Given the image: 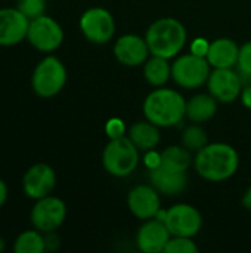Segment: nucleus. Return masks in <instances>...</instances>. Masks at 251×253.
<instances>
[{"mask_svg":"<svg viewBox=\"0 0 251 253\" xmlns=\"http://www.w3.org/2000/svg\"><path fill=\"white\" fill-rule=\"evenodd\" d=\"M209 46H210V42H207L206 39L203 37H198L192 42L191 44V52L198 55V56H206L207 52H209Z\"/></svg>","mask_w":251,"mask_h":253,"instance_id":"obj_29","label":"nucleus"},{"mask_svg":"<svg viewBox=\"0 0 251 253\" xmlns=\"http://www.w3.org/2000/svg\"><path fill=\"white\" fill-rule=\"evenodd\" d=\"M146 40L136 34H124L114 44V56L126 67H139L146 62L149 55Z\"/></svg>","mask_w":251,"mask_h":253,"instance_id":"obj_16","label":"nucleus"},{"mask_svg":"<svg viewBox=\"0 0 251 253\" xmlns=\"http://www.w3.org/2000/svg\"><path fill=\"white\" fill-rule=\"evenodd\" d=\"M210 64L206 56L186 53L172 64V77L183 89H197L207 83L210 76Z\"/></svg>","mask_w":251,"mask_h":253,"instance_id":"obj_6","label":"nucleus"},{"mask_svg":"<svg viewBox=\"0 0 251 253\" xmlns=\"http://www.w3.org/2000/svg\"><path fill=\"white\" fill-rule=\"evenodd\" d=\"M164 224L167 225L172 236L194 237L201 230L203 218L197 208L188 203H178L166 211Z\"/></svg>","mask_w":251,"mask_h":253,"instance_id":"obj_10","label":"nucleus"},{"mask_svg":"<svg viewBox=\"0 0 251 253\" xmlns=\"http://www.w3.org/2000/svg\"><path fill=\"white\" fill-rule=\"evenodd\" d=\"M149 182L151 185L166 196H178L180 194L186 185H188V176L186 172H176L166 169L163 166H157L149 169Z\"/></svg>","mask_w":251,"mask_h":253,"instance_id":"obj_17","label":"nucleus"},{"mask_svg":"<svg viewBox=\"0 0 251 253\" xmlns=\"http://www.w3.org/2000/svg\"><path fill=\"white\" fill-rule=\"evenodd\" d=\"M44 243H46V251H56L59 248V237L56 236V231L44 233Z\"/></svg>","mask_w":251,"mask_h":253,"instance_id":"obj_30","label":"nucleus"},{"mask_svg":"<svg viewBox=\"0 0 251 253\" xmlns=\"http://www.w3.org/2000/svg\"><path fill=\"white\" fill-rule=\"evenodd\" d=\"M160 160H161V157H160V154H158V153H155L154 150L146 151V156H145V165H146V168H148V169L157 168V166L160 165Z\"/></svg>","mask_w":251,"mask_h":253,"instance_id":"obj_31","label":"nucleus"},{"mask_svg":"<svg viewBox=\"0 0 251 253\" xmlns=\"http://www.w3.org/2000/svg\"><path fill=\"white\" fill-rule=\"evenodd\" d=\"M105 132L109 136V139H115V138H121L126 135V125L121 119L112 117L107 122L105 125Z\"/></svg>","mask_w":251,"mask_h":253,"instance_id":"obj_28","label":"nucleus"},{"mask_svg":"<svg viewBox=\"0 0 251 253\" xmlns=\"http://www.w3.org/2000/svg\"><path fill=\"white\" fill-rule=\"evenodd\" d=\"M83 36L95 44L108 43L115 33V22L109 10L104 7H90L83 12L78 21Z\"/></svg>","mask_w":251,"mask_h":253,"instance_id":"obj_9","label":"nucleus"},{"mask_svg":"<svg viewBox=\"0 0 251 253\" xmlns=\"http://www.w3.org/2000/svg\"><path fill=\"white\" fill-rule=\"evenodd\" d=\"M243 206L247 209V211H251V187L247 188V191L244 193V197H243Z\"/></svg>","mask_w":251,"mask_h":253,"instance_id":"obj_34","label":"nucleus"},{"mask_svg":"<svg viewBox=\"0 0 251 253\" xmlns=\"http://www.w3.org/2000/svg\"><path fill=\"white\" fill-rule=\"evenodd\" d=\"M241 101H243V104H244L247 108H251V86L250 84L241 90Z\"/></svg>","mask_w":251,"mask_h":253,"instance_id":"obj_33","label":"nucleus"},{"mask_svg":"<svg viewBox=\"0 0 251 253\" xmlns=\"http://www.w3.org/2000/svg\"><path fill=\"white\" fill-rule=\"evenodd\" d=\"M129 138L141 151H149L160 144L161 133L157 125L151 123L149 120H142L132 125L129 129Z\"/></svg>","mask_w":251,"mask_h":253,"instance_id":"obj_19","label":"nucleus"},{"mask_svg":"<svg viewBox=\"0 0 251 253\" xmlns=\"http://www.w3.org/2000/svg\"><path fill=\"white\" fill-rule=\"evenodd\" d=\"M7 197H9V188H7V184L0 178V209L4 206V203L7 202Z\"/></svg>","mask_w":251,"mask_h":253,"instance_id":"obj_32","label":"nucleus"},{"mask_svg":"<svg viewBox=\"0 0 251 253\" xmlns=\"http://www.w3.org/2000/svg\"><path fill=\"white\" fill-rule=\"evenodd\" d=\"M186 101L183 96L169 87L152 90L143 101L145 119L158 127L176 126L186 116Z\"/></svg>","mask_w":251,"mask_h":253,"instance_id":"obj_2","label":"nucleus"},{"mask_svg":"<svg viewBox=\"0 0 251 253\" xmlns=\"http://www.w3.org/2000/svg\"><path fill=\"white\" fill-rule=\"evenodd\" d=\"M240 47L232 39H217L210 42L209 52L206 55L210 67L213 68H234L238 62Z\"/></svg>","mask_w":251,"mask_h":253,"instance_id":"obj_18","label":"nucleus"},{"mask_svg":"<svg viewBox=\"0 0 251 253\" xmlns=\"http://www.w3.org/2000/svg\"><path fill=\"white\" fill-rule=\"evenodd\" d=\"M145 40L151 55L170 59L183 49L186 43V28L176 18H160L149 25Z\"/></svg>","mask_w":251,"mask_h":253,"instance_id":"obj_3","label":"nucleus"},{"mask_svg":"<svg viewBox=\"0 0 251 253\" xmlns=\"http://www.w3.org/2000/svg\"><path fill=\"white\" fill-rule=\"evenodd\" d=\"M30 19L15 7H0V46L10 47L27 40Z\"/></svg>","mask_w":251,"mask_h":253,"instance_id":"obj_12","label":"nucleus"},{"mask_svg":"<svg viewBox=\"0 0 251 253\" xmlns=\"http://www.w3.org/2000/svg\"><path fill=\"white\" fill-rule=\"evenodd\" d=\"M67 219V205L62 199L55 196H46L34 200L30 212V222L33 228L44 233L56 231Z\"/></svg>","mask_w":251,"mask_h":253,"instance_id":"obj_8","label":"nucleus"},{"mask_svg":"<svg viewBox=\"0 0 251 253\" xmlns=\"http://www.w3.org/2000/svg\"><path fill=\"white\" fill-rule=\"evenodd\" d=\"M172 239V234L167 228V225L157 219H146L139 227L136 234V245L139 251L145 253H161L164 252L169 240Z\"/></svg>","mask_w":251,"mask_h":253,"instance_id":"obj_15","label":"nucleus"},{"mask_svg":"<svg viewBox=\"0 0 251 253\" xmlns=\"http://www.w3.org/2000/svg\"><path fill=\"white\" fill-rule=\"evenodd\" d=\"M56 187V173L46 163L30 166L22 176V191L31 200H38L50 196Z\"/></svg>","mask_w":251,"mask_h":253,"instance_id":"obj_11","label":"nucleus"},{"mask_svg":"<svg viewBox=\"0 0 251 253\" xmlns=\"http://www.w3.org/2000/svg\"><path fill=\"white\" fill-rule=\"evenodd\" d=\"M217 99L212 93H198L186 102V117L194 123H204L215 117Z\"/></svg>","mask_w":251,"mask_h":253,"instance_id":"obj_20","label":"nucleus"},{"mask_svg":"<svg viewBox=\"0 0 251 253\" xmlns=\"http://www.w3.org/2000/svg\"><path fill=\"white\" fill-rule=\"evenodd\" d=\"M46 0H18L16 7L28 19H34L46 12Z\"/></svg>","mask_w":251,"mask_h":253,"instance_id":"obj_26","label":"nucleus"},{"mask_svg":"<svg viewBox=\"0 0 251 253\" xmlns=\"http://www.w3.org/2000/svg\"><path fill=\"white\" fill-rule=\"evenodd\" d=\"M143 76L149 84L155 87H161L172 77V65L169 64V59L152 55V58L146 59L145 62Z\"/></svg>","mask_w":251,"mask_h":253,"instance_id":"obj_22","label":"nucleus"},{"mask_svg":"<svg viewBox=\"0 0 251 253\" xmlns=\"http://www.w3.org/2000/svg\"><path fill=\"white\" fill-rule=\"evenodd\" d=\"M250 86H251V79H250Z\"/></svg>","mask_w":251,"mask_h":253,"instance_id":"obj_36","label":"nucleus"},{"mask_svg":"<svg viewBox=\"0 0 251 253\" xmlns=\"http://www.w3.org/2000/svg\"><path fill=\"white\" fill-rule=\"evenodd\" d=\"M102 165L112 176H129L139 165V148L126 135L111 139L102 151Z\"/></svg>","mask_w":251,"mask_h":253,"instance_id":"obj_4","label":"nucleus"},{"mask_svg":"<svg viewBox=\"0 0 251 253\" xmlns=\"http://www.w3.org/2000/svg\"><path fill=\"white\" fill-rule=\"evenodd\" d=\"M15 253H43L46 252L44 234L36 228L25 230L16 236L13 240Z\"/></svg>","mask_w":251,"mask_h":253,"instance_id":"obj_23","label":"nucleus"},{"mask_svg":"<svg viewBox=\"0 0 251 253\" xmlns=\"http://www.w3.org/2000/svg\"><path fill=\"white\" fill-rule=\"evenodd\" d=\"M209 93L219 102L231 104L241 96V79L232 68H215L207 80Z\"/></svg>","mask_w":251,"mask_h":253,"instance_id":"obj_13","label":"nucleus"},{"mask_svg":"<svg viewBox=\"0 0 251 253\" xmlns=\"http://www.w3.org/2000/svg\"><path fill=\"white\" fill-rule=\"evenodd\" d=\"M237 67H238L240 74L251 79V40L246 42L240 47V55H238Z\"/></svg>","mask_w":251,"mask_h":253,"instance_id":"obj_27","label":"nucleus"},{"mask_svg":"<svg viewBox=\"0 0 251 253\" xmlns=\"http://www.w3.org/2000/svg\"><path fill=\"white\" fill-rule=\"evenodd\" d=\"M160 157H161L160 166L170 169V170H176V172H186L192 163L191 151L179 145L167 147L166 150L160 153Z\"/></svg>","mask_w":251,"mask_h":253,"instance_id":"obj_21","label":"nucleus"},{"mask_svg":"<svg viewBox=\"0 0 251 253\" xmlns=\"http://www.w3.org/2000/svg\"><path fill=\"white\" fill-rule=\"evenodd\" d=\"M67 83V68L64 62L53 56H44L33 70L31 87L34 93L43 99L56 96Z\"/></svg>","mask_w":251,"mask_h":253,"instance_id":"obj_5","label":"nucleus"},{"mask_svg":"<svg viewBox=\"0 0 251 253\" xmlns=\"http://www.w3.org/2000/svg\"><path fill=\"white\" fill-rule=\"evenodd\" d=\"M194 166L203 179L210 182H222L237 173L240 156L232 145L225 142H213L197 151Z\"/></svg>","mask_w":251,"mask_h":253,"instance_id":"obj_1","label":"nucleus"},{"mask_svg":"<svg viewBox=\"0 0 251 253\" xmlns=\"http://www.w3.org/2000/svg\"><path fill=\"white\" fill-rule=\"evenodd\" d=\"M127 206L138 219H152L161 211L158 191L152 185H136L127 194Z\"/></svg>","mask_w":251,"mask_h":253,"instance_id":"obj_14","label":"nucleus"},{"mask_svg":"<svg viewBox=\"0 0 251 253\" xmlns=\"http://www.w3.org/2000/svg\"><path fill=\"white\" fill-rule=\"evenodd\" d=\"M27 42L38 52H55L64 42V30L61 24L52 16L43 13L34 19H30Z\"/></svg>","mask_w":251,"mask_h":253,"instance_id":"obj_7","label":"nucleus"},{"mask_svg":"<svg viewBox=\"0 0 251 253\" xmlns=\"http://www.w3.org/2000/svg\"><path fill=\"white\" fill-rule=\"evenodd\" d=\"M166 253H197L198 246L192 240V237H179V236H172L169 240L166 249Z\"/></svg>","mask_w":251,"mask_h":253,"instance_id":"obj_25","label":"nucleus"},{"mask_svg":"<svg viewBox=\"0 0 251 253\" xmlns=\"http://www.w3.org/2000/svg\"><path fill=\"white\" fill-rule=\"evenodd\" d=\"M182 144L189 151H200L203 147H206L209 144V138H207V133L203 127L194 125V126H188L183 130Z\"/></svg>","mask_w":251,"mask_h":253,"instance_id":"obj_24","label":"nucleus"},{"mask_svg":"<svg viewBox=\"0 0 251 253\" xmlns=\"http://www.w3.org/2000/svg\"><path fill=\"white\" fill-rule=\"evenodd\" d=\"M4 248H6V242H4V239L0 236V253L4 251Z\"/></svg>","mask_w":251,"mask_h":253,"instance_id":"obj_35","label":"nucleus"}]
</instances>
